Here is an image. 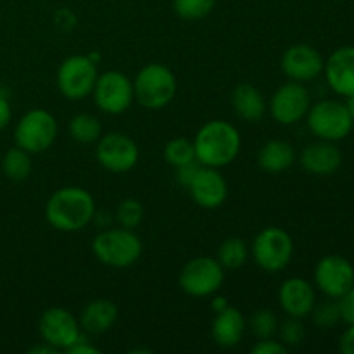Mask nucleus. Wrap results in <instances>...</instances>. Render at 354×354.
<instances>
[{"instance_id": "14", "label": "nucleus", "mask_w": 354, "mask_h": 354, "mask_svg": "<svg viewBox=\"0 0 354 354\" xmlns=\"http://www.w3.org/2000/svg\"><path fill=\"white\" fill-rule=\"evenodd\" d=\"M315 286L330 299H339L354 287V266L341 254L324 256L315 266Z\"/></svg>"}, {"instance_id": "35", "label": "nucleus", "mask_w": 354, "mask_h": 354, "mask_svg": "<svg viewBox=\"0 0 354 354\" xmlns=\"http://www.w3.org/2000/svg\"><path fill=\"white\" fill-rule=\"evenodd\" d=\"M201 166L203 165H201L199 161H192V162H189V165L176 168V180H178L180 185H183L189 189V185L194 182V178H196L197 173H199Z\"/></svg>"}, {"instance_id": "7", "label": "nucleus", "mask_w": 354, "mask_h": 354, "mask_svg": "<svg viewBox=\"0 0 354 354\" xmlns=\"http://www.w3.org/2000/svg\"><path fill=\"white\" fill-rule=\"evenodd\" d=\"M306 121L308 128L315 137L328 142L344 140L354 127L346 104L332 99L311 104Z\"/></svg>"}, {"instance_id": "31", "label": "nucleus", "mask_w": 354, "mask_h": 354, "mask_svg": "<svg viewBox=\"0 0 354 354\" xmlns=\"http://www.w3.org/2000/svg\"><path fill=\"white\" fill-rule=\"evenodd\" d=\"M311 317H313V324L318 328H334L335 325L341 322V311H339V303L337 299L324 301L320 304H315L313 311H311Z\"/></svg>"}, {"instance_id": "13", "label": "nucleus", "mask_w": 354, "mask_h": 354, "mask_svg": "<svg viewBox=\"0 0 354 354\" xmlns=\"http://www.w3.org/2000/svg\"><path fill=\"white\" fill-rule=\"evenodd\" d=\"M38 334L41 341L57 351H68L83 334L80 322L69 310L61 306L48 308L38 320Z\"/></svg>"}, {"instance_id": "30", "label": "nucleus", "mask_w": 354, "mask_h": 354, "mask_svg": "<svg viewBox=\"0 0 354 354\" xmlns=\"http://www.w3.org/2000/svg\"><path fill=\"white\" fill-rule=\"evenodd\" d=\"M249 328L256 339H270L275 337L279 330V320L272 310H258L249 320Z\"/></svg>"}, {"instance_id": "2", "label": "nucleus", "mask_w": 354, "mask_h": 354, "mask_svg": "<svg viewBox=\"0 0 354 354\" xmlns=\"http://www.w3.org/2000/svg\"><path fill=\"white\" fill-rule=\"evenodd\" d=\"M196 159L207 168L221 169L232 165L241 152L242 138L237 128L225 120H211L194 138Z\"/></svg>"}, {"instance_id": "33", "label": "nucleus", "mask_w": 354, "mask_h": 354, "mask_svg": "<svg viewBox=\"0 0 354 354\" xmlns=\"http://www.w3.org/2000/svg\"><path fill=\"white\" fill-rule=\"evenodd\" d=\"M252 354H286L287 348L280 341H275L273 337L270 339H258L256 344L251 349Z\"/></svg>"}, {"instance_id": "42", "label": "nucleus", "mask_w": 354, "mask_h": 354, "mask_svg": "<svg viewBox=\"0 0 354 354\" xmlns=\"http://www.w3.org/2000/svg\"><path fill=\"white\" fill-rule=\"evenodd\" d=\"M346 107H348V111H349V116H351V120H353V123H354V95H351V97H348V99H346Z\"/></svg>"}, {"instance_id": "8", "label": "nucleus", "mask_w": 354, "mask_h": 354, "mask_svg": "<svg viewBox=\"0 0 354 354\" xmlns=\"http://www.w3.org/2000/svg\"><path fill=\"white\" fill-rule=\"evenodd\" d=\"M225 280V268L213 256H197L187 261L180 270L178 286L187 296H214Z\"/></svg>"}, {"instance_id": "12", "label": "nucleus", "mask_w": 354, "mask_h": 354, "mask_svg": "<svg viewBox=\"0 0 354 354\" xmlns=\"http://www.w3.org/2000/svg\"><path fill=\"white\" fill-rule=\"evenodd\" d=\"M311 106V97L304 83L287 82L273 92L268 111L273 120L282 127H292L306 118Z\"/></svg>"}, {"instance_id": "22", "label": "nucleus", "mask_w": 354, "mask_h": 354, "mask_svg": "<svg viewBox=\"0 0 354 354\" xmlns=\"http://www.w3.org/2000/svg\"><path fill=\"white\" fill-rule=\"evenodd\" d=\"M232 107L241 120L248 123H258L268 111V102L261 90L251 83H241L232 92Z\"/></svg>"}, {"instance_id": "32", "label": "nucleus", "mask_w": 354, "mask_h": 354, "mask_svg": "<svg viewBox=\"0 0 354 354\" xmlns=\"http://www.w3.org/2000/svg\"><path fill=\"white\" fill-rule=\"evenodd\" d=\"M277 334H279L280 342L289 349V348H296V346H299L301 342L304 341V337H306V328H304L303 320H301V318L289 317L286 322L279 324V330H277Z\"/></svg>"}, {"instance_id": "15", "label": "nucleus", "mask_w": 354, "mask_h": 354, "mask_svg": "<svg viewBox=\"0 0 354 354\" xmlns=\"http://www.w3.org/2000/svg\"><path fill=\"white\" fill-rule=\"evenodd\" d=\"M325 59L320 52L308 44L290 45L280 59L283 75L292 82L308 83L317 80L324 73Z\"/></svg>"}, {"instance_id": "24", "label": "nucleus", "mask_w": 354, "mask_h": 354, "mask_svg": "<svg viewBox=\"0 0 354 354\" xmlns=\"http://www.w3.org/2000/svg\"><path fill=\"white\" fill-rule=\"evenodd\" d=\"M69 135L75 142L83 145L95 144L102 137V124L99 118L90 113H78L69 120Z\"/></svg>"}, {"instance_id": "17", "label": "nucleus", "mask_w": 354, "mask_h": 354, "mask_svg": "<svg viewBox=\"0 0 354 354\" xmlns=\"http://www.w3.org/2000/svg\"><path fill=\"white\" fill-rule=\"evenodd\" d=\"M189 192L194 203L204 209H216L223 206L228 197L227 180L216 168L201 166L199 173L196 175L194 182L189 185Z\"/></svg>"}, {"instance_id": "18", "label": "nucleus", "mask_w": 354, "mask_h": 354, "mask_svg": "<svg viewBox=\"0 0 354 354\" xmlns=\"http://www.w3.org/2000/svg\"><path fill=\"white\" fill-rule=\"evenodd\" d=\"M328 86L341 97L354 95V47L344 45L328 55L324 66Z\"/></svg>"}, {"instance_id": "19", "label": "nucleus", "mask_w": 354, "mask_h": 354, "mask_svg": "<svg viewBox=\"0 0 354 354\" xmlns=\"http://www.w3.org/2000/svg\"><path fill=\"white\" fill-rule=\"evenodd\" d=\"M301 166L310 175L328 176L334 175L342 165V152L335 142L320 140L308 144L301 152Z\"/></svg>"}, {"instance_id": "5", "label": "nucleus", "mask_w": 354, "mask_h": 354, "mask_svg": "<svg viewBox=\"0 0 354 354\" xmlns=\"http://www.w3.org/2000/svg\"><path fill=\"white\" fill-rule=\"evenodd\" d=\"M251 256L256 265L266 273H279L290 265L294 256V241L289 232L280 227L259 230L251 245Z\"/></svg>"}, {"instance_id": "28", "label": "nucleus", "mask_w": 354, "mask_h": 354, "mask_svg": "<svg viewBox=\"0 0 354 354\" xmlns=\"http://www.w3.org/2000/svg\"><path fill=\"white\" fill-rule=\"evenodd\" d=\"M216 0H173V10L180 19L199 21L213 12Z\"/></svg>"}, {"instance_id": "6", "label": "nucleus", "mask_w": 354, "mask_h": 354, "mask_svg": "<svg viewBox=\"0 0 354 354\" xmlns=\"http://www.w3.org/2000/svg\"><path fill=\"white\" fill-rule=\"evenodd\" d=\"M59 133L57 120L45 109H31L24 113L14 128V142L30 154H40L54 145Z\"/></svg>"}, {"instance_id": "21", "label": "nucleus", "mask_w": 354, "mask_h": 354, "mask_svg": "<svg viewBox=\"0 0 354 354\" xmlns=\"http://www.w3.org/2000/svg\"><path fill=\"white\" fill-rule=\"evenodd\" d=\"M118 306L116 303H113L111 299H93L88 304H85V308L80 313V327L86 334L99 335L104 332L111 330L113 325L118 320Z\"/></svg>"}, {"instance_id": "16", "label": "nucleus", "mask_w": 354, "mask_h": 354, "mask_svg": "<svg viewBox=\"0 0 354 354\" xmlns=\"http://www.w3.org/2000/svg\"><path fill=\"white\" fill-rule=\"evenodd\" d=\"M279 304L287 317L306 318L317 304V292L311 282L301 277L283 280L279 289Z\"/></svg>"}, {"instance_id": "25", "label": "nucleus", "mask_w": 354, "mask_h": 354, "mask_svg": "<svg viewBox=\"0 0 354 354\" xmlns=\"http://www.w3.org/2000/svg\"><path fill=\"white\" fill-rule=\"evenodd\" d=\"M2 171L10 182H23L31 173V154L21 147H10L0 159Z\"/></svg>"}, {"instance_id": "41", "label": "nucleus", "mask_w": 354, "mask_h": 354, "mask_svg": "<svg viewBox=\"0 0 354 354\" xmlns=\"http://www.w3.org/2000/svg\"><path fill=\"white\" fill-rule=\"evenodd\" d=\"M59 351L55 348H52L50 344L41 341L40 346H35V348L30 349V354H57Z\"/></svg>"}, {"instance_id": "37", "label": "nucleus", "mask_w": 354, "mask_h": 354, "mask_svg": "<svg viewBox=\"0 0 354 354\" xmlns=\"http://www.w3.org/2000/svg\"><path fill=\"white\" fill-rule=\"evenodd\" d=\"M54 19H55V24H57L61 30H71L76 23L75 14H73L68 7H62V9H59L57 12H55Z\"/></svg>"}, {"instance_id": "27", "label": "nucleus", "mask_w": 354, "mask_h": 354, "mask_svg": "<svg viewBox=\"0 0 354 354\" xmlns=\"http://www.w3.org/2000/svg\"><path fill=\"white\" fill-rule=\"evenodd\" d=\"M165 159L169 166L173 168H180L189 162L197 161L196 159V149H194V142L185 137L171 138L168 144L165 145Z\"/></svg>"}, {"instance_id": "38", "label": "nucleus", "mask_w": 354, "mask_h": 354, "mask_svg": "<svg viewBox=\"0 0 354 354\" xmlns=\"http://www.w3.org/2000/svg\"><path fill=\"white\" fill-rule=\"evenodd\" d=\"M339 351L342 354H354V325H349L342 332L341 339H339Z\"/></svg>"}, {"instance_id": "11", "label": "nucleus", "mask_w": 354, "mask_h": 354, "mask_svg": "<svg viewBox=\"0 0 354 354\" xmlns=\"http://www.w3.org/2000/svg\"><path fill=\"white\" fill-rule=\"evenodd\" d=\"M95 144V158L106 171L121 175L131 171L137 166L140 152L137 142L130 135L109 131L102 135Z\"/></svg>"}, {"instance_id": "34", "label": "nucleus", "mask_w": 354, "mask_h": 354, "mask_svg": "<svg viewBox=\"0 0 354 354\" xmlns=\"http://www.w3.org/2000/svg\"><path fill=\"white\" fill-rule=\"evenodd\" d=\"M337 303L339 311H341V322L354 325V287H351L344 296L339 297Z\"/></svg>"}, {"instance_id": "39", "label": "nucleus", "mask_w": 354, "mask_h": 354, "mask_svg": "<svg viewBox=\"0 0 354 354\" xmlns=\"http://www.w3.org/2000/svg\"><path fill=\"white\" fill-rule=\"evenodd\" d=\"M10 118H12V109H10L9 99L6 93H0V130L9 127Z\"/></svg>"}, {"instance_id": "40", "label": "nucleus", "mask_w": 354, "mask_h": 354, "mask_svg": "<svg viewBox=\"0 0 354 354\" xmlns=\"http://www.w3.org/2000/svg\"><path fill=\"white\" fill-rule=\"evenodd\" d=\"M230 304H228L227 297L223 296H214L213 299H211V310L214 311V313H220V311H223L225 308H228Z\"/></svg>"}, {"instance_id": "26", "label": "nucleus", "mask_w": 354, "mask_h": 354, "mask_svg": "<svg viewBox=\"0 0 354 354\" xmlns=\"http://www.w3.org/2000/svg\"><path fill=\"white\" fill-rule=\"evenodd\" d=\"M249 258V248L241 237H228L218 248L216 259L225 270H237L245 265Z\"/></svg>"}, {"instance_id": "36", "label": "nucleus", "mask_w": 354, "mask_h": 354, "mask_svg": "<svg viewBox=\"0 0 354 354\" xmlns=\"http://www.w3.org/2000/svg\"><path fill=\"white\" fill-rule=\"evenodd\" d=\"M68 353H71V354H100V349L95 348V346H93L92 342H90L88 339L82 334L80 335L78 341H76L75 344L68 349Z\"/></svg>"}, {"instance_id": "4", "label": "nucleus", "mask_w": 354, "mask_h": 354, "mask_svg": "<svg viewBox=\"0 0 354 354\" xmlns=\"http://www.w3.org/2000/svg\"><path fill=\"white\" fill-rule=\"evenodd\" d=\"M142 241L130 228H104L93 237L92 252L109 268H128L142 256Z\"/></svg>"}, {"instance_id": "20", "label": "nucleus", "mask_w": 354, "mask_h": 354, "mask_svg": "<svg viewBox=\"0 0 354 354\" xmlns=\"http://www.w3.org/2000/svg\"><path fill=\"white\" fill-rule=\"evenodd\" d=\"M245 330H248V322L242 315L241 310L234 306L225 308L223 311L216 313L213 325H211V335L213 341L216 342L220 348H235L241 344L244 339Z\"/></svg>"}, {"instance_id": "1", "label": "nucleus", "mask_w": 354, "mask_h": 354, "mask_svg": "<svg viewBox=\"0 0 354 354\" xmlns=\"http://www.w3.org/2000/svg\"><path fill=\"white\" fill-rule=\"evenodd\" d=\"M97 213L95 199L83 187H61L45 204V220L52 228L66 234L88 227Z\"/></svg>"}, {"instance_id": "9", "label": "nucleus", "mask_w": 354, "mask_h": 354, "mask_svg": "<svg viewBox=\"0 0 354 354\" xmlns=\"http://www.w3.org/2000/svg\"><path fill=\"white\" fill-rule=\"evenodd\" d=\"M99 71L90 55H69L57 69V88L69 100H83L92 95Z\"/></svg>"}, {"instance_id": "10", "label": "nucleus", "mask_w": 354, "mask_h": 354, "mask_svg": "<svg viewBox=\"0 0 354 354\" xmlns=\"http://www.w3.org/2000/svg\"><path fill=\"white\" fill-rule=\"evenodd\" d=\"M92 95L102 113L111 116L123 114L130 109L135 100L133 80L116 69L99 73Z\"/></svg>"}, {"instance_id": "29", "label": "nucleus", "mask_w": 354, "mask_h": 354, "mask_svg": "<svg viewBox=\"0 0 354 354\" xmlns=\"http://www.w3.org/2000/svg\"><path fill=\"white\" fill-rule=\"evenodd\" d=\"M145 209L142 206L140 201L137 199H123L116 207V213H114V220L118 221V225L123 228H130V230H135L138 225L144 220Z\"/></svg>"}, {"instance_id": "23", "label": "nucleus", "mask_w": 354, "mask_h": 354, "mask_svg": "<svg viewBox=\"0 0 354 354\" xmlns=\"http://www.w3.org/2000/svg\"><path fill=\"white\" fill-rule=\"evenodd\" d=\"M296 162V149L283 138H272L265 142L258 152V166L266 173L279 175L287 171Z\"/></svg>"}, {"instance_id": "3", "label": "nucleus", "mask_w": 354, "mask_h": 354, "mask_svg": "<svg viewBox=\"0 0 354 354\" xmlns=\"http://www.w3.org/2000/svg\"><path fill=\"white\" fill-rule=\"evenodd\" d=\"M178 92L176 76L161 62L145 64L133 80L135 100L144 109L159 111L173 102Z\"/></svg>"}]
</instances>
